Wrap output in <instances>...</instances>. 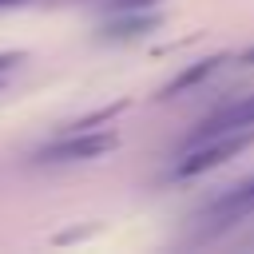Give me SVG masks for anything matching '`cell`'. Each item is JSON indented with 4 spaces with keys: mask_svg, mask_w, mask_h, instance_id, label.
Instances as JSON below:
<instances>
[{
    "mask_svg": "<svg viewBox=\"0 0 254 254\" xmlns=\"http://www.w3.org/2000/svg\"><path fill=\"white\" fill-rule=\"evenodd\" d=\"M246 218H254V175L242 179L238 187H226L222 194H214L190 222H194V242H218L222 234H230L234 226H242Z\"/></svg>",
    "mask_w": 254,
    "mask_h": 254,
    "instance_id": "cell-1",
    "label": "cell"
},
{
    "mask_svg": "<svg viewBox=\"0 0 254 254\" xmlns=\"http://www.w3.org/2000/svg\"><path fill=\"white\" fill-rule=\"evenodd\" d=\"M250 143H254V127H250V131H230V135H214V139L187 143V151L175 159L171 175H175V179H198V175L218 171L222 163L238 159V155H242Z\"/></svg>",
    "mask_w": 254,
    "mask_h": 254,
    "instance_id": "cell-2",
    "label": "cell"
},
{
    "mask_svg": "<svg viewBox=\"0 0 254 254\" xmlns=\"http://www.w3.org/2000/svg\"><path fill=\"white\" fill-rule=\"evenodd\" d=\"M115 131H91V127H71V135H60L36 151V163H91L115 151Z\"/></svg>",
    "mask_w": 254,
    "mask_h": 254,
    "instance_id": "cell-3",
    "label": "cell"
},
{
    "mask_svg": "<svg viewBox=\"0 0 254 254\" xmlns=\"http://www.w3.org/2000/svg\"><path fill=\"white\" fill-rule=\"evenodd\" d=\"M254 127V91L250 95H238V99H226L218 103L214 111H206L198 119V127L190 131L187 143H198V139H214V135H230V131H250Z\"/></svg>",
    "mask_w": 254,
    "mask_h": 254,
    "instance_id": "cell-4",
    "label": "cell"
},
{
    "mask_svg": "<svg viewBox=\"0 0 254 254\" xmlns=\"http://www.w3.org/2000/svg\"><path fill=\"white\" fill-rule=\"evenodd\" d=\"M226 64V56H206V60H194V64H187L175 79H167L163 87H159V99H175V95H187V91H194L198 83H206L218 67Z\"/></svg>",
    "mask_w": 254,
    "mask_h": 254,
    "instance_id": "cell-5",
    "label": "cell"
},
{
    "mask_svg": "<svg viewBox=\"0 0 254 254\" xmlns=\"http://www.w3.org/2000/svg\"><path fill=\"white\" fill-rule=\"evenodd\" d=\"M123 20H111L107 24V36L111 40H135V36H147L151 28H159L155 16H143V12H119Z\"/></svg>",
    "mask_w": 254,
    "mask_h": 254,
    "instance_id": "cell-6",
    "label": "cell"
},
{
    "mask_svg": "<svg viewBox=\"0 0 254 254\" xmlns=\"http://www.w3.org/2000/svg\"><path fill=\"white\" fill-rule=\"evenodd\" d=\"M20 60H24L20 52H0V87H4V83H8V75L20 67Z\"/></svg>",
    "mask_w": 254,
    "mask_h": 254,
    "instance_id": "cell-7",
    "label": "cell"
},
{
    "mask_svg": "<svg viewBox=\"0 0 254 254\" xmlns=\"http://www.w3.org/2000/svg\"><path fill=\"white\" fill-rule=\"evenodd\" d=\"M159 0H111V12H147Z\"/></svg>",
    "mask_w": 254,
    "mask_h": 254,
    "instance_id": "cell-8",
    "label": "cell"
},
{
    "mask_svg": "<svg viewBox=\"0 0 254 254\" xmlns=\"http://www.w3.org/2000/svg\"><path fill=\"white\" fill-rule=\"evenodd\" d=\"M238 64H250V67H254V48H246V52L238 56Z\"/></svg>",
    "mask_w": 254,
    "mask_h": 254,
    "instance_id": "cell-9",
    "label": "cell"
},
{
    "mask_svg": "<svg viewBox=\"0 0 254 254\" xmlns=\"http://www.w3.org/2000/svg\"><path fill=\"white\" fill-rule=\"evenodd\" d=\"M16 4H28V0H0V8H16Z\"/></svg>",
    "mask_w": 254,
    "mask_h": 254,
    "instance_id": "cell-10",
    "label": "cell"
},
{
    "mask_svg": "<svg viewBox=\"0 0 254 254\" xmlns=\"http://www.w3.org/2000/svg\"><path fill=\"white\" fill-rule=\"evenodd\" d=\"M246 246H254V238H246Z\"/></svg>",
    "mask_w": 254,
    "mask_h": 254,
    "instance_id": "cell-11",
    "label": "cell"
}]
</instances>
